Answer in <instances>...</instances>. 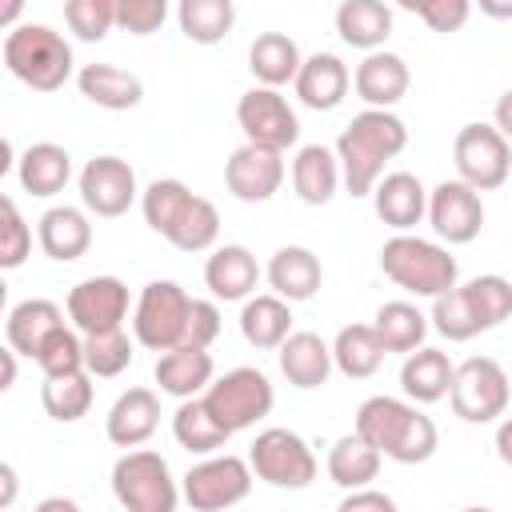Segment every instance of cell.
Wrapping results in <instances>:
<instances>
[{
    "mask_svg": "<svg viewBox=\"0 0 512 512\" xmlns=\"http://www.w3.org/2000/svg\"><path fill=\"white\" fill-rule=\"evenodd\" d=\"M404 148H408V128L396 112H380V108L356 112L336 136L344 188L352 196H372V188L384 180V164L396 160Z\"/></svg>",
    "mask_w": 512,
    "mask_h": 512,
    "instance_id": "cell-1",
    "label": "cell"
},
{
    "mask_svg": "<svg viewBox=\"0 0 512 512\" xmlns=\"http://www.w3.org/2000/svg\"><path fill=\"white\" fill-rule=\"evenodd\" d=\"M352 432L396 464H424L440 444L436 420L420 412L412 400H396V396H368L356 408Z\"/></svg>",
    "mask_w": 512,
    "mask_h": 512,
    "instance_id": "cell-2",
    "label": "cell"
},
{
    "mask_svg": "<svg viewBox=\"0 0 512 512\" xmlns=\"http://www.w3.org/2000/svg\"><path fill=\"white\" fill-rule=\"evenodd\" d=\"M380 268H384V276L396 288H404L412 296H428V300L452 292L456 288V276H460L456 256L444 244L424 240V236H412V232H396L392 240H384Z\"/></svg>",
    "mask_w": 512,
    "mask_h": 512,
    "instance_id": "cell-3",
    "label": "cell"
},
{
    "mask_svg": "<svg viewBox=\"0 0 512 512\" xmlns=\"http://www.w3.org/2000/svg\"><path fill=\"white\" fill-rule=\"evenodd\" d=\"M4 68L32 92H56L72 76V44L48 24H16L4 36Z\"/></svg>",
    "mask_w": 512,
    "mask_h": 512,
    "instance_id": "cell-4",
    "label": "cell"
},
{
    "mask_svg": "<svg viewBox=\"0 0 512 512\" xmlns=\"http://www.w3.org/2000/svg\"><path fill=\"white\" fill-rule=\"evenodd\" d=\"M112 496L124 512H176L184 492L160 452L132 448L112 464Z\"/></svg>",
    "mask_w": 512,
    "mask_h": 512,
    "instance_id": "cell-5",
    "label": "cell"
},
{
    "mask_svg": "<svg viewBox=\"0 0 512 512\" xmlns=\"http://www.w3.org/2000/svg\"><path fill=\"white\" fill-rule=\"evenodd\" d=\"M200 400H204V408L216 416V424H220L228 436H236V432L252 428L256 420H264V416L272 412L276 392H272V380H268L260 368L240 364V368H228L224 376H216Z\"/></svg>",
    "mask_w": 512,
    "mask_h": 512,
    "instance_id": "cell-6",
    "label": "cell"
},
{
    "mask_svg": "<svg viewBox=\"0 0 512 512\" xmlns=\"http://www.w3.org/2000/svg\"><path fill=\"white\" fill-rule=\"evenodd\" d=\"M188 312H192V296L176 280H148L136 296V308H132L136 344H144L152 352L180 348L184 332H188Z\"/></svg>",
    "mask_w": 512,
    "mask_h": 512,
    "instance_id": "cell-7",
    "label": "cell"
},
{
    "mask_svg": "<svg viewBox=\"0 0 512 512\" xmlns=\"http://www.w3.org/2000/svg\"><path fill=\"white\" fill-rule=\"evenodd\" d=\"M508 396H512V384H508V372L492 360V356H468L464 364H456V376H452V412L468 424H492L508 412Z\"/></svg>",
    "mask_w": 512,
    "mask_h": 512,
    "instance_id": "cell-8",
    "label": "cell"
},
{
    "mask_svg": "<svg viewBox=\"0 0 512 512\" xmlns=\"http://www.w3.org/2000/svg\"><path fill=\"white\" fill-rule=\"evenodd\" d=\"M252 476L272 488H308L316 480V452L292 428H264L248 448Z\"/></svg>",
    "mask_w": 512,
    "mask_h": 512,
    "instance_id": "cell-9",
    "label": "cell"
},
{
    "mask_svg": "<svg viewBox=\"0 0 512 512\" xmlns=\"http://www.w3.org/2000/svg\"><path fill=\"white\" fill-rule=\"evenodd\" d=\"M180 492L192 504V512H224L252 492V464L232 452L204 456L184 472Z\"/></svg>",
    "mask_w": 512,
    "mask_h": 512,
    "instance_id": "cell-10",
    "label": "cell"
},
{
    "mask_svg": "<svg viewBox=\"0 0 512 512\" xmlns=\"http://www.w3.org/2000/svg\"><path fill=\"white\" fill-rule=\"evenodd\" d=\"M456 180H464L476 192H492L512 172V144L496 132V124H464L452 140Z\"/></svg>",
    "mask_w": 512,
    "mask_h": 512,
    "instance_id": "cell-11",
    "label": "cell"
},
{
    "mask_svg": "<svg viewBox=\"0 0 512 512\" xmlns=\"http://www.w3.org/2000/svg\"><path fill=\"white\" fill-rule=\"evenodd\" d=\"M236 124L244 128V144H260L272 152H288L300 140L296 108L284 100L280 88H248L236 100Z\"/></svg>",
    "mask_w": 512,
    "mask_h": 512,
    "instance_id": "cell-12",
    "label": "cell"
},
{
    "mask_svg": "<svg viewBox=\"0 0 512 512\" xmlns=\"http://www.w3.org/2000/svg\"><path fill=\"white\" fill-rule=\"evenodd\" d=\"M140 184H136V168L120 156H92L80 168V204L92 216L116 220L124 216L136 200H140Z\"/></svg>",
    "mask_w": 512,
    "mask_h": 512,
    "instance_id": "cell-13",
    "label": "cell"
},
{
    "mask_svg": "<svg viewBox=\"0 0 512 512\" xmlns=\"http://www.w3.org/2000/svg\"><path fill=\"white\" fill-rule=\"evenodd\" d=\"M68 320L80 336L116 332L128 320V284L120 276H88L68 292Z\"/></svg>",
    "mask_w": 512,
    "mask_h": 512,
    "instance_id": "cell-14",
    "label": "cell"
},
{
    "mask_svg": "<svg viewBox=\"0 0 512 512\" xmlns=\"http://www.w3.org/2000/svg\"><path fill=\"white\" fill-rule=\"evenodd\" d=\"M428 224L448 244H472L484 228V200L464 180H440L428 192Z\"/></svg>",
    "mask_w": 512,
    "mask_h": 512,
    "instance_id": "cell-15",
    "label": "cell"
},
{
    "mask_svg": "<svg viewBox=\"0 0 512 512\" xmlns=\"http://www.w3.org/2000/svg\"><path fill=\"white\" fill-rule=\"evenodd\" d=\"M224 184L244 204L272 200L284 184V152H272V148H260V144H240L224 160Z\"/></svg>",
    "mask_w": 512,
    "mask_h": 512,
    "instance_id": "cell-16",
    "label": "cell"
},
{
    "mask_svg": "<svg viewBox=\"0 0 512 512\" xmlns=\"http://www.w3.org/2000/svg\"><path fill=\"white\" fill-rule=\"evenodd\" d=\"M408 84H412V76H408L404 56H396V52H388V48L368 52V56L356 64V72H352L356 96H360L368 108H380V112H392V108L408 96Z\"/></svg>",
    "mask_w": 512,
    "mask_h": 512,
    "instance_id": "cell-17",
    "label": "cell"
},
{
    "mask_svg": "<svg viewBox=\"0 0 512 512\" xmlns=\"http://www.w3.org/2000/svg\"><path fill=\"white\" fill-rule=\"evenodd\" d=\"M268 284H272V296L288 300V304H300V300H312L324 284V268H320V256L304 244H284L272 252L268 268H264Z\"/></svg>",
    "mask_w": 512,
    "mask_h": 512,
    "instance_id": "cell-18",
    "label": "cell"
},
{
    "mask_svg": "<svg viewBox=\"0 0 512 512\" xmlns=\"http://www.w3.org/2000/svg\"><path fill=\"white\" fill-rule=\"evenodd\" d=\"M348 84H352V72L340 56L332 52H316V56H304L300 64V76H296V100L312 112H332L340 108V100L348 96Z\"/></svg>",
    "mask_w": 512,
    "mask_h": 512,
    "instance_id": "cell-19",
    "label": "cell"
},
{
    "mask_svg": "<svg viewBox=\"0 0 512 512\" xmlns=\"http://www.w3.org/2000/svg\"><path fill=\"white\" fill-rule=\"evenodd\" d=\"M372 208L388 228L408 232L428 216V188L412 172H384V180L372 188Z\"/></svg>",
    "mask_w": 512,
    "mask_h": 512,
    "instance_id": "cell-20",
    "label": "cell"
},
{
    "mask_svg": "<svg viewBox=\"0 0 512 512\" xmlns=\"http://www.w3.org/2000/svg\"><path fill=\"white\" fill-rule=\"evenodd\" d=\"M36 240H40V248H44L48 260H60V264L80 260V256L92 248L88 212H84V208H72V204H52V208L36 220Z\"/></svg>",
    "mask_w": 512,
    "mask_h": 512,
    "instance_id": "cell-21",
    "label": "cell"
},
{
    "mask_svg": "<svg viewBox=\"0 0 512 512\" xmlns=\"http://www.w3.org/2000/svg\"><path fill=\"white\" fill-rule=\"evenodd\" d=\"M160 424V396L152 388H128L104 416V432L116 448H140Z\"/></svg>",
    "mask_w": 512,
    "mask_h": 512,
    "instance_id": "cell-22",
    "label": "cell"
},
{
    "mask_svg": "<svg viewBox=\"0 0 512 512\" xmlns=\"http://www.w3.org/2000/svg\"><path fill=\"white\" fill-rule=\"evenodd\" d=\"M216 380V364H212V352L208 348H172V352H160L156 360V384L160 392L176 396V400H196L208 392V384Z\"/></svg>",
    "mask_w": 512,
    "mask_h": 512,
    "instance_id": "cell-23",
    "label": "cell"
},
{
    "mask_svg": "<svg viewBox=\"0 0 512 512\" xmlns=\"http://www.w3.org/2000/svg\"><path fill=\"white\" fill-rule=\"evenodd\" d=\"M204 284L216 300H248L260 284V264L244 244H220L204 264Z\"/></svg>",
    "mask_w": 512,
    "mask_h": 512,
    "instance_id": "cell-24",
    "label": "cell"
},
{
    "mask_svg": "<svg viewBox=\"0 0 512 512\" xmlns=\"http://www.w3.org/2000/svg\"><path fill=\"white\" fill-rule=\"evenodd\" d=\"M60 328H64L60 304H52V300H44V296H28V300L12 304L8 320H4V340H8L12 352L36 360V352L44 348V340H48L52 332H60Z\"/></svg>",
    "mask_w": 512,
    "mask_h": 512,
    "instance_id": "cell-25",
    "label": "cell"
},
{
    "mask_svg": "<svg viewBox=\"0 0 512 512\" xmlns=\"http://www.w3.org/2000/svg\"><path fill=\"white\" fill-rule=\"evenodd\" d=\"M76 84H80V96L92 100L96 108H108V112H128L144 100V80L128 68H116V64H84L76 72Z\"/></svg>",
    "mask_w": 512,
    "mask_h": 512,
    "instance_id": "cell-26",
    "label": "cell"
},
{
    "mask_svg": "<svg viewBox=\"0 0 512 512\" xmlns=\"http://www.w3.org/2000/svg\"><path fill=\"white\" fill-rule=\"evenodd\" d=\"M16 180L28 196H56L68 188L72 180V156L68 148L52 144V140H40V144H28L16 160Z\"/></svg>",
    "mask_w": 512,
    "mask_h": 512,
    "instance_id": "cell-27",
    "label": "cell"
},
{
    "mask_svg": "<svg viewBox=\"0 0 512 512\" xmlns=\"http://www.w3.org/2000/svg\"><path fill=\"white\" fill-rule=\"evenodd\" d=\"M280 372L292 388L308 392V388H320L328 376H332V344H324V336L316 332H292L284 344H280Z\"/></svg>",
    "mask_w": 512,
    "mask_h": 512,
    "instance_id": "cell-28",
    "label": "cell"
},
{
    "mask_svg": "<svg viewBox=\"0 0 512 512\" xmlns=\"http://www.w3.org/2000/svg\"><path fill=\"white\" fill-rule=\"evenodd\" d=\"M452 376H456V364L440 348H416L400 364V388H404V396L412 404H436V400H444L452 392Z\"/></svg>",
    "mask_w": 512,
    "mask_h": 512,
    "instance_id": "cell-29",
    "label": "cell"
},
{
    "mask_svg": "<svg viewBox=\"0 0 512 512\" xmlns=\"http://www.w3.org/2000/svg\"><path fill=\"white\" fill-rule=\"evenodd\" d=\"M344 184L340 176V160H336V148H324V144H304L292 160V188L304 204L320 208L336 196V188Z\"/></svg>",
    "mask_w": 512,
    "mask_h": 512,
    "instance_id": "cell-30",
    "label": "cell"
},
{
    "mask_svg": "<svg viewBox=\"0 0 512 512\" xmlns=\"http://www.w3.org/2000/svg\"><path fill=\"white\" fill-rule=\"evenodd\" d=\"M336 32L348 48H360L364 56L380 52L392 36V8L380 0H344L336 8Z\"/></svg>",
    "mask_w": 512,
    "mask_h": 512,
    "instance_id": "cell-31",
    "label": "cell"
},
{
    "mask_svg": "<svg viewBox=\"0 0 512 512\" xmlns=\"http://www.w3.org/2000/svg\"><path fill=\"white\" fill-rule=\"evenodd\" d=\"M300 48L288 32H260L248 48V68L256 76L260 88H284V84H296L300 76Z\"/></svg>",
    "mask_w": 512,
    "mask_h": 512,
    "instance_id": "cell-32",
    "label": "cell"
},
{
    "mask_svg": "<svg viewBox=\"0 0 512 512\" xmlns=\"http://www.w3.org/2000/svg\"><path fill=\"white\" fill-rule=\"evenodd\" d=\"M240 332L252 348L260 352H280V344L292 336V308L288 300L272 296V292H260V296H248L244 308H240Z\"/></svg>",
    "mask_w": 512,
    "mask_h": 512,
    "instance_id": "cell-33",
    "label": "cell"
},
{
    "mask_svg": "<svg viewBox=\"0 0 512 512\" xmlns=\"http://www.w3.org/2000/svg\"><path fill=\"white\" fill-rule=\"evenodd\" d=\"M380 452L360 440L356 432L340 436L332 448H328V480L344 492H356V488H372V480L380 476Z\"/></svg>",
    "mask_w": 512,
    "mask_h": 512,
    "instance_id": "cell-34",
    "label": "cell"
},
{
    "mask_svg": "<svg viewBox=\"0 0 512 512\" xmlns=\"http://www.w3.org/2000/svg\"><path fill=\"white\" fill-rule=\"evenodd\" d=\"M384 344H380V336H376V328L372 324H344L340 332H336V340H332V364L348 376V380H368V376H376L380 372V364H384Z\"/></svg>",
    "mask_w": 512,
    "mask_h": 512,
    "instance_id": "cell-35",
    "label": "cell"
},
{
    "mask_svg": "<svg viewBox=\"0 0 512 512\" xmlns=\"http://www.w3.org/2000/svg\"><path fill=\"white\" fill-rule=\"evenodd\" d=\"M372 328H376L384 352H404V356H408V352L424 348L428 316H424L416 304H408V300H388V304L376 308Z\"/></svg>",
    "mask_w": 512,
    "mask_h": 512,
    "instance_id": "cell-36",
    "label": "cell"
},
{
    "mask_svg": "<svg viewBox=\"0 0 512 512\" xmlns=\"http://www.w3.org/2000/svg\"><path fill=\"white\" fill-rule=\"evenodd\" d=\"M172 436L180 448L196 452V456H216L232 436L216 424V416L204 408V400H180V408L172 412Z\"/></svg>",
    "mask_w": 512,
    "mask_h": 512,
    "instance_id": "cell-37",
    "label": "cell"
},
{
    "mask_svg": "<svg viewBox=\"0 0 512 512\" xmlns=\"http://www.w3.org/2000/svg\"><path fill=\"white\" fill-rule=\"evenodd\" d=\"M196 200V192L184 184V180H152L148 188H144V196H140V212H144V224L156 232V236H172L176 232V224L184 220V212H188V204Z\"/></svg>",
    "mask_w": 512,
    "mask_h": 512,
    "instance_id": "cell-38",
    "label": "cell"
},
{
    "mask_svg": "<svg viewBox=\"0 0 512 512\" xmlns=\"http://www.w3.org/2000/svg\"><path fill=\"white\" fill-rule=\"evenodd\" d=\"M176 20L192 44H220L236 24V4L232 0H180Z\"/></svg>",
    "mask_w": 512,
    "mask_h": 512,
    "instance_id": "cell-39",
    "label": "cell"
},
{
    "mask_svg": "<svg viewBox=\"0 0 512 512\" xmlns=\"http://www.w3.org/2000/svg\"><path fill=\"white\" fill-rule=\"evenodd\" d=\"M40 404H44V412H48L52 420H60V424H76V420L88 416V408H92V376H88V372L44 376Z\"/></svg>",
    "mask_w": 512,
    "mask_h": 512,
    "instance_id": "cell-40",
    "label": "cell"
},
{
    "mask_svg": "<svg viewBox=\"0 0 512 512\" xmlns=\"http://www.w3.org/2000/svg\"><path fill=\"white\" fill-rule=\"evenodd\" d=\"M132 340L124 328L116 332H100V336H84V372L88 376H120L128 364H132Z\"/></svg>",
    "mask_w": 512,
    "mask_h": 512,
    "instance_id": "cell-41",
    "label": "cell"
},
{
    "mask_svg": "<svg viewBox=\"0 0 512 512\" xmlns=\"http://www.w3.org/2000/svg\"><path fill=\"white\" fill-rule=\"evenodd\" d=\"M484 324V332H492L496 324H504L512 316V284L496 272H484V276H472L468 284H460Z\"/></svg>",
    "mask_w": 512,
    "mask_h": 512,
    "instance_id": "cell-42",
    "label": "cell"
},
{
    "mask_svg": "<svg viewBox=\"0 0 512 512\" xmlns=\"http://www.w3.org/2000/svg\"><path fill=\"white\" fill-rule=\"evenodd\" d=\"M216 236H220V212H216L212 200L196 196V200L188 204L184 220L176 224V232L168 236V244L180 248V252H204V248L216 244Z\"/></svg>",
    "mask_w": 512,
    "mask_h": 512,
    "instance_id": "cell-43",
    "label": "cell"
},
{
    "mask_svg": "<svg viewBox=\"0 0 512 512\" xmlns=\"http://www.w3.org/2000/svg\"><path fill=\"white\" fill-rule=\"evenodd\" d=\"M64 24L76 40H104L116 28V0H68Z\"/></svg>",
    "mask_w": 512,
    "mask_h": 512,
    "instance_id": "cell-44",
    "label": "cell"
},
{
    "mask_svg": "<svg viewBox=\"0 0 512 512\" xmlns=\"http://www.w3.org/2000/svg\"><path fill=\"white\" fill-rule=\"evenodd\" d=\"M28 252H32V228L20 216L16 200L4 196L0 200V268H8V272L20 268L28 260Z\"/></svg>",
    "mask_w": 512,
    "mask_h": 512,
    "instance_id": "cell-45",
    "label": "cell"
},
{
    "mask_svg": "<svg viewBox=\"0 0 512 512\" xmlns=\"http://www.w3.org/2000/svg\"><path fill=\"white\" fill-rule=\"evenodd\" d=\"M36 364L44 376H72V372H84V340L64 324L60 332H52L44 340V348L36 352Z\"/></svg>",
    "mask_w": 512,
    "mask_h": 512,
    "instance_id": "cell-46",
    "label": "cell"
},
{
    "mask_svg": "<svg viewBox=\"0 0 512 512\" xmlns=\"http://www.w3.org/2000/svg\"><path fill=\"white\" fill-rule=\"evenodd\" d=\"M408 12H416L432 32H456L472 16L468 0H404Z\"/></svg>",
    "mask_w": 512,
    "mask_h": 512,
    "instance_id": "cell-47",
    "label": "cell"
},
{
    "mask_svg": "<svg viewBox=\"0 0 512 512\" xmlns=\"http://www.w3.org/2000/svg\"><path fill=\"white\" fill-rule=\"evenodd\" d=\"M168 20L164 0H116V24L132 36H152Z\"/></svg>",
    "mask_w": 512,
    "mask_h": 512,
    "instance_id": "cell-48",
    "label": "cell"
},
{
    "mask_svg": "<svg viewBox=\"0 0 512 512\" xmlns=\"http://www.w3.org/2000/svg\"><path fill=\"white\" fill-rule=\"evenodd\" d=\"M216 336H220V308H216L212 300H192L184 344H188V348H212Z\"/></svg>",
    "mask_w": 512,
    "mask_h": 512,
    "instance_id": "cell-49",
    "label": "cell"
},
{
    "mask_svg": "<svg viewBox=\"0 0 512 512\" xmlns=\"http://www.w3.org/2000/svg\"><path fill=\"white\" fill-rule=\"evenodd\" d=\"M336 512H396V500L380 488H356L336 504Z\"/></svg>",
    "mask_w": 512,
    "mask_h": 512,
    "instance_id": "cell-50",
    "label": "cell"
},
{
    "mask_svg": "<svg viewBox=\"0 0 512 512\" xmlns=\"http://www.w3.org/2000/svg\"><path fill=\"white\" fill-rule=\"evenodd\" d=\"M492 124H496V132L512 144V88L508 92H500V100H496V112H492Z\"/></svg>",
    "mask_w": 512,
    "mask_h": 512,
    "instance_id": "cell-51",
    "label": "cell"
},
{
    "mask_svg": "<svg viewBox=\"0 0 512 512\" xmlns=\"http://www.w3.org/2000/svg\"><path fill=\"white\" fill-rule=\"evenodd\" d=\"M496 452H500V460L512 468V416H504V420L496 424Z\"/></svg>",
    "mask_w": 512,
    "mask_h": 512,
    "instance_id": "cell-52",
    "label": "cell"
},
{
    "mask_svg": "<svg viewBox=\"0 0 512 512\" xmlns=\"http://www.w3.org/2000/svg\"><path fill=\"white\" fill-rule=\"evenodd\" d=\"M0 484H4L0 508H12V500H16V468H12V464H0Z\"/></svg>",
    "mask_w": 512,
    "mask_h": 512,
    "instance_id": "cell-53",
    "label": "cell"
},
{
    "mask_svg": "<svg viewBox=\"0 0 512 512\" xmlns=\"http://www.w3.org/2000/svg\"><path fill=\"white\" fill-rule=\"evenodd\" d=\"M32 512H80V504H76V500H68V496H44Z\"/></svg>",
    "mask_w": 512,
    "mask_h": 512,
    "instance_id": "cell-54",
    "label": "cell"
},
{
    "mask_svg": "<svg viewBox=\"0 0 512 512\" xmlns=\"http://www.w3.org/2000/svg\"><path fill=\"white\" fill-rule=\"evenodd\" d=\"M16 356H20V352H12V348H4V352H0V360H4V376H0V388H4V392L16 384Z\"/></svg>",
    "mask_w": 512,
    "mask_h": 512,
    "instance_id": "cell-55",
    "label": "cell"
},
{
    "mask_svg": "<svg viewBox=\"0 0 512 512\" xmlns=\"http://www.w3.org/2000/svg\"><path fill=\"white\" fill-rule=\"evenodd\" d=\"M480 12L496 16V20H508L512 16V0H480Z\"/></svg>",
    "mask_w": 512,
    "mask_h": 512,
    "instance_id": "cell-56",
    "label": "cell"
},
{
    "mask_svg": "<svg viewBox=\"0 0 512 512\" xmlns=\"http://www.w3.org/2000/svg\"><path fill=\"white\" fill-rule=\"evenodd\" d=\"M16 16H20V0H12V4H8L4 12H0V24H12Z\"/></svg>",
    "mask_w": 512,
    "mask_h": 512,
    "instance_id": "cell-57",
    "label": "cell"
},
{
    "mask_svg": "<svg viewBox=\"0 0 512 512\" xmlns=\"http://www.w3.org/2000/svg\"><path fill=\"white\" fill-rule=\"evenodd\" d=\"M460 512H492V508H460Z\"/></svg>",
    "mask_w": 512,
    "mask_h": 512,
    "instance_id": "cell-58",
    "label": "cell"
}]
</instances>
